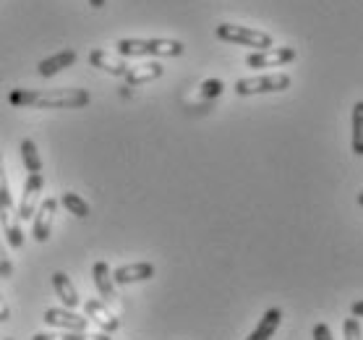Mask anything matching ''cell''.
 <instances>
[{
	"label": "cell",
	"mask_w": 363,
	"mask_h": 340,
	"mask_svg": "<svg viewBox=\"0 0 363 340\" xmlns=\"http://www.w3.org/2000/svg\"><path fill=\"white\" fill-rule=\"evenodd\" d=\"M116 50L121 58H147V55H157V58H178L183 55L186 45L181 40H136V37H123L116 42Z\"/></svg>",
	"instance_id": "1"
},
{
	"label": "cell",
	"mask_w": 363,
	"mask_h": 340,
	"mask_svg": "<svg viewBox=\"0 0 363 340\" xmlns=\"http://www.w3.org/2000/svg\"><path fill=\"white\" fill-rule=\"evenodd\" d=\"M0 231L9 238L11 249H24V231H21V220L13 209V197H11L9 178H6L3 155H0Z\"/></svg>",
	"instance_id": "2"
},
{
	"label": "cell",
	"mask_w": 363,
	"mask_h": 340,
	"mask_svg": "<svg viewBox=\"0 0 363 340\" xmlns=\"http://www.w3.org/2000/svg\"><path fill=\"white\" fill-rule=\"evenodd\" d=\"M217 40L233 42V45H243V48H256V50H269L274 48L272 34L254 29V26H240V24H220L215 29Z\"/></svg>",
	"instance_id": "3"
},
{
	"label": "cell",
	"mask_w": 363,
	"mask_h": 340,
	"mask_svg": "<svg viewBox=\"0 0 363 340\" xmlns=\"http://www.w3.org/2000/svg\"><path fill=\"white\" fill-rule=\"evenodd\" d=\"M89 100H91V94L86 89H48V92L37 89L32 108L74 110V108H84V105H89Z\"/></svg>",
	"instance_id": "4"
},
{
	"label": "cell",
	"mask_w": 363,
	"mask_h": 340,
	"mask_svg": "<svg viewBox=\"0 0 363 340\" xmlns=\"http://www.w3.org/2000/svg\"><path fill=\"white\" fill-rule=\"evenodd\" d=\"M293 84L288 74H264V76H248L235 82V94L238 97H251V94H272V92H285Z\"/></svg>",
	"instance_id": "5"
},
{
	"label": "cell",
	"mask_w": 363,
	"mask_h": 340,
	"mask_svg": "<svg viewBox=\"0 0 363 340\" xmlns=\"http://www.w3.org/2000/svg\"><path fill=\"white\" fill-rule=\"evenodd\" d=\"M42 186H45L42 173H29V178H26V183H24V191H21V202H18V209H16V215L21 223H24V220H32L37 207H40Z\"/></svg>",
	"instance_id": "6"
},
{
	"label": "cell",
	"mask_w": 363,
	"mask_h": 340,
	"mask_svg": "<svg viewBox=\"0 0 363 340\" xmlns=\"http://www.w3.org/2000/svg\"><path fill=\"white\" fill-rule=\"evenodd\" d=\"M298 53L293 48H269V50H256L246 55L248 68H280L285 63H293Z\"/></svg>",
	"instance_id": "7"
},
{
	"label": "cell",
	"mask_w": 363,
	"mask_h": 340,
	"mask_svg": "<svg viewBox=\"0 0 363 340\" xmlns=\"http://www.w3.org/2000/svg\"><path fill=\"white\" fill-rule=\"evenodd\" d=\"M45 322L50 327H60L63 332H86L89 330V319H84L82 314H76L74 309L52 307L45 312Z\"/></svg>",
	"instance_id": "8"
},
{
	"label": "cell",
	"mask_w": 363,
	"mask_h": 340,
	"mask_svg": "<svg viewBox=\"0 0 363 340\" xmlns=\"http://www.w3.org/2000/svg\"><path fill=\"white\" fill-rule=\"evenodd\" d=\"M55 212H58V199H42L37 212H34V225H32V236L37 243H45L50 238V231H52V220H55Z\"/></svg>",
	"instance_id": "9"
},
{
	"label": "cell",
	"mask_w": 363,
	"mask_h": 340,
	"mask_svg": "<svg viewBox=\"0 0 363 340\" xmlns=\"http://www.w3.org/2000/svg\"><path fill=\"white\" fill-rule=\"evenodd\" d=\"M84 312H86V319H89V322H97L102 332L110 335V332L121 330V319L110 312L108 304H102V301H97V299H89V301H84Z\"/></svg>",
	"instance_id": "10"
},
{
	"label": "cell",
	"mask_w": 363,
	"mask_h": 340,
	"mask_svg": "<svg viewBox=\"0 0 363 340\" xmlns=\"http://www.w3.org/2000/svg\"><path fill=\"white\" fill-rule=\"evenodd\" d=\"M91 278H94V285H97L99 296H102V304H108V307H113L116 304V280H113V270H110L108 262H94V267H91Z\"/></svg>",
	"instance_id": "11"
},
{
	"label": "cell",
	"mask_w": 363,
	"mask_h": 340,
	"mask_svg": "<svg viewBox=\"0 0 363 340\" xmlns=\"http://www.w3.org/2000/svg\"><path fill=\"white\" fill-rule=\"evenodd\" d=\"M149 278H155V265L152 262H133V265H123L113 270V280L116 285H131V283H144Z\"/></svg>",
	"instance_id": "12"
},
{
	"label": "cell",
	"mask_w": 363,
	"mask_h": 340,
	"mask_svg": "<svg viewBox=\"0 0 363 340\" xmlns=\"http://www.w3.org/2000/svg\"><path fill=\"white\" fill-rule=\"evenodd\" d=\"M76 58H79L76 50H60V53H55V55H50V58L40 60V63H37V74H40L42 79H50V76L60 74L63 68L74 66Z\"/></svg>",
	"instance_id": "13"
},
{
	"label": "cell",
	"mask_w": 363,
	"mask_h": 340,
	"mask_svg": "<svg viewBox=\"0 0 363 340\" xmlns=\"http://www.w3.org/2000/svg\"><path fill=\"white\" fill-rule=\"evenodd\" d=\"M52 288H55V296L63 301V307L66 309H76L82 307V296H79V290L74 288V283L68 278L63 270L58 273H52Z\"/></svg>",
	"instance_id": "14"
},
{
	"label": "cell",
	"mask_w": 363,
	"mask_h": 340,
	"mask_svg": "<svg viewBox=\"0 0 363 340\" xmlns=\"http://www.w3.org/2000/svg\"><path fill=\"white\" fill-rule=\"evenodd\" d=\"M162 74H165V66L157 63V60H149V63H141V66H131L123 79L128 87H139V84L155 82V79H160Z\"/></svg>",
	"instance_id": "15"
},
{
	"label": "cell",
	"mask_w": 363,
	"mask_h": 340,
	"mask_svg": "<svg viewBox=\"0 0 363 340\" xmlns=\"http://www.w3.org/2000/svg\"><path fill=\"white\" fill-rule=\"evenodd\" d=\"M280 322H282V309L280 307L267 309L264 317L259 319V324H256L254 332H251L246 340H272L277 327H280Z\"/></svg>",
	"instance_id": "16"
},
{
	"label": "cell",
	"mask_w": 363,
	"mask_h": 340,
	"mask_svg": "<svg viewBox=\"0 0 363 340\" xmlns=\"http://www.w3.org/2000/svg\"><path fill=\"white\" fill-rule=\"evenodd\" d=\"M89 63L94 68H99V71H105V74H110V76H121L123 79L125 74H128V63L125 60H121V58H113L110 53H105V50H91L89 53Z\"/></svg>",
	"instance_id": "17"
},
{
	"label": "cell",
	"mask_w": 363,
	"mask_h": 340,
	"mask_svg": "<svg viewBox=\"0 0 363 340\" xmlns=\"http://www.w3.org/2000/svg\"><path fill=\"white\" fill-rule=\"evenodd\" d=\"M32 340H110L108 332H34Z\"/></svg>",
	"instance_id": "18"
},
{
	"label": "cell",
	"mask_w": 363,
	"mask_h": 340,
	"mask_svg": "<svg viewBox=\"0 0 363 340\" xmlns=\"http://www.w3.org/2000/svg\"><path fill=\"white\" fill-rule=\"evenodd\" d=\"M18 152H21V163L29 173H42V158L37 152V144L32 139H24L18 144Z\"/></svg>",
	"instance_id": "19"
},
{
	"label": "cell",
	"mask_w": 363,
	"mask_h": 340,
	"mask_svg": "<svg viewBox=\"0 0 363 340\" xmlns=\"http://www.w3.org/2000/svg\"><path fill=\"white\" fill-rule=\"evenodd\" d=\"M353 152L363 158V100L353 105Z\"/></svg>",
	"instance_id": "20"
},
{
	"label": "cell",
	"mask_w": 363,
	"mask_h": 340,
	"mask_svg": "<svg viewBox=\"0 0 363 340\" xmlns=\"http://www.w3.org/2000/svg\"><path fill=\"white\" fill-rule=\"evenodd\" d=\"M60 202H63V207L71 212V215L76 217H89V204L79 197V194H74V191H66L63 197H60Z\"/></svg>",
	"instance_id": "21"
},
{
	"label": "cell",
	"mask_w": 363,
	"mask_h": 340,
	"mask_svg": "<svg viewBox=\"0 0 363 340\" xmlns=\"http://www.w3.org/2000/svg\"><path fill=\"white\" fill-rule=\"evenodd\" d=\"M225 89V84L220 82V79H206V82H201V97L204 100H215V97H220Z\"/></svg>",
	"instance_id": "22"
},
{
	"label": "cell",
	"mask_w": 363,
	"mask_h": 340,
	"mask_svg": "<svg viewBox=\"0 0 363 340\" xmlns=\"http://www.w3.org/2000/svg\"><path fill=\"white\" fill-rule=\"evenodd\" d=\"M342 332H345V340H363V327L355 317H350V319L342 322Z\"/></svg>",
	"instance_id": "23"
},
{
	"label": "cell",
	"mask_w": 363,
	"mask_h": 340,
	"mask_svg": "<svg viewBox=\"0 0 363 340\" xmlns=\"http://www.w3.org/2000/svg\"><path fill=\"white\" fill-rule=\"evenodd\" d=\"M13 275V262L11 257L6 254V246H3V241H0V278H11Z\"/></svg>",
	"instance_id": "24"
},
{
	"label": "cell",
	"mask_w": 363,
	"mask_h": 340,
	"mask_svg": "<svg viewBox=\"0 0 363 340\" xmlns=\"http://www.w3.org/2000/svg\"><path fill=\"white\" fill-rule=\"evenodd\" d=\"M314 340H335L332 338V330L327 322H316L314 324Z\"/></svg>",
	"instance_id": "25"
},
{
	"label": "cell",
	"mask_w": 363,
	"mask_h": 340,
	"mask_svg": "<svg viewBox=\"0 0 363 340\" xmlns=\"http://www.w3.org/2000/svg\"><path fill=\"white\" fill-rule=\"evenodd\" d=\"M11 319V307H9V301H6V296L0 293V322H9Z\"/></svg>",
	"instance_id": "26"
},
{
	"label": "cell",
	"mask_w": 363,
	"mask_h": 340,
	"mask_svg": "<svg viewBox=\"0 0 363 340\" xmlns=\"http://www.w3.org/2000/svg\"><path fill=\"white\" fill-rule=\"evenodd\" d=\"M350 314H353L355 319H363V299H358V301L350 304Z\"/></svg>",
	"instance_id": "27"
},
{
	"label": "cell",
	"mask_w": 363,
	"mask_h": 340,
	"mask_svg": "<svg viewBox=\"0 0 363 340\" xmlns=\"http://www.w3.org/2000/svg\"><path fill=\"white\" fill-rule=\"evenodd\" d=\"M105 3H108V0H89V6H91V9H105Z\"/></svg>",
	"instance_id": "28"
},
{
	"label": "cell",
	"mask_w": 363,
	"mask_h": 340,
	"mask_svg": "<svg viewBox=\"0 0 363 340\" xmlns=\"http://www.w3.org/2000/svg\"><path fill=\"white\" fill-rule=\"evenodd\" d=\"M358 204H361V207H363V189L358 191Z\"/></svg>",
	"instance_id": "29"
},
{
	"label": "cell",
	"mask_w": 363,
	"mask_h": 340,
	"mask_svg": "<svg viewBox=\"0 0 363 340\" xmlns=\"http://www.w3.org/2000/svg\"><path fill=\"white\" fill-rule=\"evenodd\" d=\"M3 340H13V338H3Z\"/></svg>",
	"instance_id": "30"
}]
</instances>
